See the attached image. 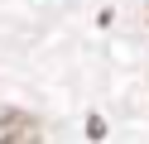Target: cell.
Instances as JSON below:
<instances>
[{"instance_id":"obj_1","label":"cell","mask_w":149,"mask_h":144,"mask_svg":"<svg viewBox=\"0 0 149 144\" xmlns=\"http://www.w3.org/2000/svg\"><path fill=\"white\" fill-rule=\"evenodd\" d=\"M0 144H43V125L29 111H0Z\"/></svg>"}]
</instances>
